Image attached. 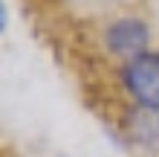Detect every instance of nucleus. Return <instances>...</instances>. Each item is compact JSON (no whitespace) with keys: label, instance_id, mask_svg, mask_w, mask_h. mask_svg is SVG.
I'll return each mask as SVG.
<instances>
[{"label":"nucleus","instance_id":"obj_1","mask_svg":"<svg viewBox=\"0 0 159 157\" xmlns=\"http://www.w3.org/2000/svg\"><path fill=\"white\" fill-rule=\"evenodd\" d=\"M121 85L136 108L159 114V52H145L121 67Z\"/></svg>","mask_w":159,"mask_h":157},{"label":"nucleus","instance_id":"obj_2","mask_svg":"<svg viewBox=\"0 0 159 157\" xmlns=\"http://www.w3.org/2000/svg\"><path fill=\"white\" fill-rule=\"evenodd\" d=\"M104 41H107V50L127 64V61L139 58V55L151 52L148 50V44H151V26H148L145 17L121 15L104 29Z\"/></svg>","mask_w":159,"mask_h":157},{"label":"nucleus","instance_id":"obj_3","mask_svg":"<svg viewBox=\"0 0 159 157\" xmlns=\"http://www.w3.org/2000/svg\"><path fill=\"white\" fill-rule=\"evenodd\" d=\"M130 134H133L142 145L159 149V114L156 110L136 108L133 116H130Z\"/></svg>","mask_w":159,"mask_h":157},{"label":"nucleus","instance_id":"obj_4","mask_svg":"<svg viewBox=\"0 0 159 157\" xmlns=\"http://www.w3.org/2000/svg\"><path fill=\"white\" fill-rule=\"evenodd\" d=\"M58 157H67V154H58Z\"/></svg>","mask_w":159,"mask_h":157}]
</instances>
